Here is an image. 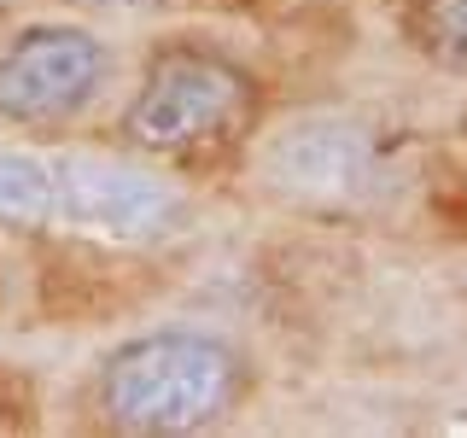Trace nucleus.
I'll return each instance as SVG.
<instances>
[{"mask_svg": "<svg viewBox=\"0 0 467 438\" xmlns=\"http://www.w3.org/2000/svg\"><path fill=\"white\" fill-rule=\"evenodd\" d=\"M0 223L88 245H170L199 228L175 170L82 146H0Z\"/></svg>", "mask_w": 467, "mask_h": 438, "instance_id": "obj_1", "label": "nucleus"}, {"mask_svg": "<svg viewBox=\"0 0 467 438\" xmlns=\"http://www.w3.org/2000/svg\"><path fill=\"white\" fill-rule=\"evenodd\" d=\"M257 386V369L245 345H234L216 328H187L164 321L117 339L94 362V415L111 433L135 438H187L211 433L245 409Z\"/></svg>", "mask_w": 467, "mask_h": 438, "instance_id": "obj_2", "label": "nucleus"}, {"mask_svg": "<svg viewBox=\"0 0 467 438\" xmlns=\"http://www.w3.org/2000/svg\"><path fill=\"white\" fill-rule=\"evenodd\" d=\"M257 129V77L216 41H164L117 117V141L164 170H211L245 152Z\"/></svg>", "mask_w": 467, "mask_h": 438, "instance_id": "obj_3", "label": "nucleus"}, {"mask_svg": "<svg viewBox=\"0 0 467 438\" xmlns=\"http://www.w3.org/2000/svg\"><path fill=\"white\" fill-rule=\"evenodd\" d=\"M111 47L88 24L41 18L0 36V129L58 141L106 99Z\"/></svg>", "mask_w": 467, "mask_h": 438, "instance_id": "obj_4", "label": "nucleus"}, {"mask_svg": "<svg viewBox=\"0 0 467 438\" xmlns=\"http://www.w3.org/2000/svg\"><path fill=\"white\" fill-rule=\"evenodd\" d=\"M257 182L316 216H357L391 199V158L368 123L298 117L257 146Z\"/></svg>", "mask_w": 467, "mask_h": 438, "instance_id": "obj_5", "label": "nucleus"}, {"mask_svg": "<svg viewBox=\"0 0 467 438\" xmlns=\"http://www.w3.org/2000/svg\"><path fill=\"white\" fill-rule=\"evenodd\" d=\"M409 47L444 77H467V0H403Z\"/></svg>", "mask_w": 467, "mask_h": 438, "instance_id": "obj_6", "label": "nucleus"}, {"mask_svg": "<svg viewBox=\"0 0 467 438\" xmlns=\"http://www.w3.org/2000/svg\"><path fill=\"white\" fill-rule=\"evenodd\" d=\"M70 6H88V12H123V18H135V12L164 6V0H70Z\"/></svg>", "mask_w": 467, "mask_h": 438, "instance_id": "obj_7", "label": "nucleus"}]
</instances>
